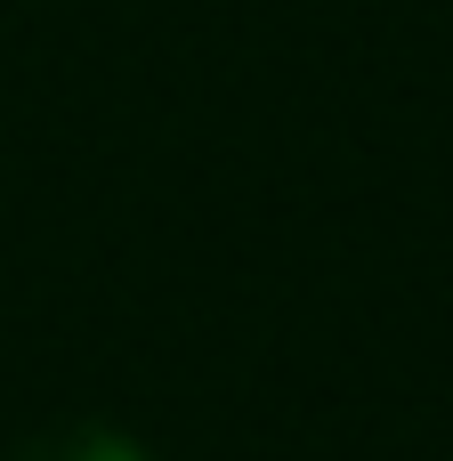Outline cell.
Listing matches in <instances>:
<instances>
[{
    "instance_id": "cell-1",
    "label": "cell",
    "mask_w": 453,
    "mask_h": 461,
    "mask_svg": "<svg viewBox=\"0 0 453 461\" xmlns=\"http://www.w3.org/2000/svg\"><path fill=\"white\" fill-rule=\"evenodd\" d=\"M8 461H162V454H154L146 438L113 429V421H57V429L24 438Z\"/></svg>"
}]
</instances>
